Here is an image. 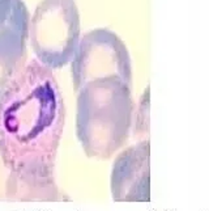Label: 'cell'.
<instances>
[{
	"label": "cell",
	"mask_w": 209,
	"mask_h": 211,
	"mask_svg": "<svg viewBox=\"0 0 209 211\" xmlns=\"http://www.w3.org/2000/svg\"><path fill=\"white\" fill-rule=\"evenodd\" d=\"M13 0H0V25H3L11 16Z\"/></svg>",
	"instance_id": "5"
},
{
	"label": "cell",
	"mask_w": 209,
	"mask_h": 211,
	"mask_svg": "<svg viewBox=\"0 0 209 211\" xmlns=\"http://www.w3.org/2000/svg\"><path fill=\"white\" fill-rule=\"evenodd\" d=\"M64 125V103L54 72L29 59L0 100V152L28 197L43 196Z\"/></svg>",
	"instance_id": "1"
},
{
	"label": "cell",
	"mask_w": 209,
	"mask_h": 211,
	"mask_svg": "<svg viewBox=\"0 0 209 211\" xmlns=\"http://www.w3.org/2000/svg\"><path fill=\"white\" fill-rule=\"evenodd\" d=\"M128 72L123 42L107 29H96L81 38L72 60L75 89L104 80H119Z\"/></svg>",
	"instance_id": "3"
},
{
	"label": "cell",
	"mask_w": 209,
	"mask_h": 211,
	"mask_svg": "<svg viewBox=\"0 0 209 211\" xmlns=\"http://www.w3.org/2000/svg\"><path fill=\"white\" fill-rule=\"evenodd\" d=\"M30 15L24 0H13L11 16L0 25V100L28 64Z\"/></svg>",
	"instance_id": "4"
},
{
	"label": "cell",
	"mask_w": 209,
	"mask_h": 211,
	"mask_svg": "<svg viewBox=\"0 0 209 211\" xmlns=\"http://www.w3.org/2000/svg\"><path fill=\"white\" fill-rule=\"evenodd\" d=\"M29 39L35 58L51 70L73 60L80 44V15L73 0H42L30 17Z\"/></svg>",
	"instance_id": "2"
}]
</instances>
